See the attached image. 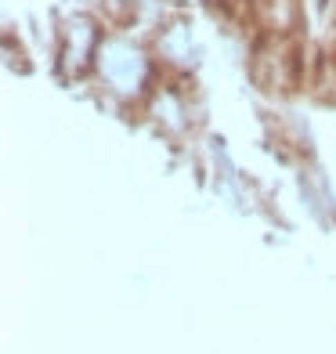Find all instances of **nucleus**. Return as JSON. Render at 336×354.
Returning a JSON list of instances; mask_svg holds the SVG:
<instances>
[{
  "mask_svg": "<svg viewBox=\"0 0 336 354\" xmlns=\"http://www.w3.org/2000/svg\"><path fill=\"white\" fill-rule=\"evenodd\" d=\"M98 73L109 87L116 91H138L145 80V58L134 44L127 40H109L98 51Z\"/></svg>",
  "mask_w": 336,
  "mask_h": 354,
  "instance_id": "1",
  "label": "nucleus"
}]
</instances>
